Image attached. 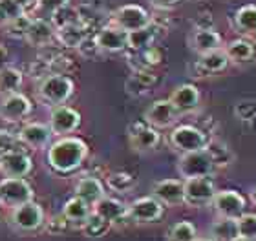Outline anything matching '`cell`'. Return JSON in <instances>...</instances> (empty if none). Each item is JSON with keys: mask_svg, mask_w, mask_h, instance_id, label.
Returning a JSON list of instances; mask_svg holds the SVG:
<instances>
[{"mask_svg": "<svg viewBox=\"0 0 256 241\" xmlns=\"http://www.w3.org/2000/svg\"><path fill=\"white\" fill-rule=\"evenodd\" d=\"M190 48L200 55L212 51V49H220L222 48V37L212 27H198L190 37Z\"/></svg>", "mask_w": 256, "mask_h": 241, "instance_id": "23", "label": "cell"}, {"mask_svg": "<svg viewBox=\"0 0 256 241\" xmlns=\"http://www.w3.org/2000/svg\"><path fill=\"white\" fill-rule=\"evenodd\" d=\"M154 38H156V31L154 27H152V22H150L146 27H141V29L128 33V48L134 49V51H143V49L152 46Z\"/></svg>", "mask_w": 256, "mask_h": 241, "instance_id": "30", "label": "cell"}, {"mask_svg": "<svg viewBox=\"0 0 256 241\" xmlns=\"http://www.w3.org/2000/svg\"><path fill=\"white\" fill-rule=\"evenodd\" d=\"M44 229H46V232L52 234V236H64V234H68L74 227H72V223H70L62 214H59V216H54L50 221H46V223H44Z\"/></svg>", "mask_w": 256, "mask_h": 241, "instance_id": "39", "label": "cell"}, {"mask_svg": "<svg viewBox=\"0 0 256 241\" xmlns=\"http://www.w3.org/2000/svg\"><path fill=\"white\" fill-rule=\"evenodd\" d=\"M8 60H10V53H8V49H6L4 46H0V68L8 66Z\"/></svg>", "mask_w": 256, "mask_h": 241, "instance_id": "46", "label": "cell"}, {"mask_svg": "<svg viewBox=\"0 0 256 241\" xmlns=\"http://www.w3.org/2000/svg\"><path fill=\"white\" fill-rule=\"evenodd\" d=\"M210 203H212L214 210L218 212L220 218L238 220L246 212V199L242 198V194H238L236 190H222V192H216Z\"/></svg>", "mask_w": 256, "mask_h": 241, "instance_id": "15", "label": "cell"}, {"mask_svg": "<svg viewBox=\"0 0 256 241\" xmlns=\"http://www.w3.org/2000/svg\"><path fill=\"white\" fill-rule=\"evenodd\" d=\"M168 101L174 104V108L180 112V115L194 112L198 104H200V90L194 84H180L178 88H174Z\"/></svg>", "mask_w": 256, "mask_h": 241, "instance_id": "21", "label": "cell"}, {"mask_svg": "<svg viewBox=\"0 0 256 241\" xmlns=\"http://www.w3.org/2000/svg\"><path fill=\"white\" fill-rule=\"evenodd\" d=\"M141 57H143V70H146L150 66H156L161 62V49L156 48V46H150V48L141 51Z\"/></svg>", "mask_w": 256, "mask_h": 241, "instance_id": "42", "label": "cell"}, {"mask_svg": "<svg viewBox=\"0 0 256 241\" xmlns=\"http://www.w3.org/2000/svg\"><path fill=\"white\" fill-rule=\"evenodd\" d=\"M88 37V33H86V27L77 20H70V22H64L57 27V40H59L62 46L66 48H75L79 46L84 38Z\"/></svg>", "mask_w": 256, "mask_h": 241, "instance_id": "26", "label": "cell"}, {"mask_svg": "<svg viewBox=\"0 0 256 241\" xmlns=\"http://www.w3.org/2000/svg\"><path fill=\"white\" fill-rule=\"evenodd\" d=\"M75 196L94 207V205L101 198H104L106 194H104V185L101 183L99 177L84 176V177H80L79 181H77V185H75Z\"/></svg>", "mask_w": 256, "mask_h": 241, "instance_id": "22", "label": "cell"}, {"mask_svg": "<svg viewBox=\"0 0 256 241\" xmlns=\"http://www.w3.org/2000/svg\"><path fill=\"white\" fill-rule=\"evenodd\" d=\"M32 199L33 188L26 177H4L0 181V205L2 207L15 209Z\"/></svg>", "mask_w": 256, "mask_h": 241, "instance_id": "4", "label": "cell"}, {"mask_svg": "<svg viewBox=\"0 0 256 241\" xmlns=\"http://www.w3.org/2000/svg\"><path fill=\"white\" fill-rule=\"evenodd\" d=\"M229 57L224 49H212V51H207V53L200 55V60L196 62V68L202 71L203 75H210V73H220L224 71L227 66H229Z\"/></svg>", "mask_w": 256, "mask_h": 241, "instance_id": "25", "label": "cell"}, {"mask_svg": "<svg viewBox=\"0 0 256 241\" xmlns=\"http://www.w3.org/2000/svg\"><path fill=\"white\" fill-rule=\"evenodd\" d=\"M152 196L160 203L166 205V207L185 203L183 181L182 179H163V181H158L154 185V188H152Z\"/></svg>", "mask_w": 256, "mask_h": 241, "instance_id": "20", "label": "cell"}, {"mask_svg": "<svg viewBox=\"0 0 256 241\" xmlns=\"http://www.w3.org/2000/svg\"><path fill=\"white\" fill-rule=\"evenodd\" d=\"M16 143H18L16 135L10 134V132H6V130H0V154L10 152V150H15Z\"/></svg>", "mask_w": 256, "mask_h": 241, "instance_id": "44", "label": "cell"}, {"mask_svg": "<svg viewBox=\"0 0 256 241\" xmlns=\"http://www.w3.org/2000/svg\"><path fill=\"white\" fill-rule=\"evenodd\" d=\"M154 82H156L154 73H148V71H144V70H139V71H136V73H134L132 79H128L126 90L130 91V93H134V95H141V93H144V91L148 90Z\"/></svg>", "mask_w": 256, "mask_h": 241, "instance_id": "34", "label": "cell"}, {"mask_svg": "<svg viewBox=\"0 0 256 241\" xmlns=\"http://www.w3.org/2000/svg\"><path fill=\"white\" fill-rule=\"evenodd\" d=\"M165 205L160 203L154 196L139 198L128 205V220L134 223H154L163 218Z\"/></svg>", "mask_w": 256, "mask_h": 241, "instance_id": "11", "label": "cell"}, {"mask_svg": "<svg viewBox=\"0 0 256 241\" xmlns=\"http://www.w3.org/2000/svg\"><path fill=\"white\" fill-rule=\"evenodd\" d=\"M70 0H37V7L38 9L46 11V13H57V11L68 7Z\"/></svg>", "mask_w": 256, "mask_h": 241, "instance_id": "43", "label": "cell"}, {"mask_svg": "<svg viewBox=\"0 0 256 241\" xmlns=\"http://www.w3.org/2000/svg\"><path fill=\"white\" fill-rule=\"evenodd\" d=\"M24 40L33 48H48L54 40H57V27L46 18H30Z\"/></svg>", "mask_w": 256, "mask_h": 241, "instance_id": "14", "label": "cell"}, {"mask_svg": "<svg viewBox=\"0 0 256 241\" xmlns=\"http://www.w3.org/2000/svg\"><path fill=\"white\" fill-rule=\"evenodd\" d=\"M75 91V82L64 73H50L38 84L37 95L38 101H42L48 106H59L66 104L72 99Z\"/></svg>", "mask_w": 256, "mask_h": 241, "instance_id": "2", "label": "cell"}, {"mask_svg": "<svg viewBox=\"0 0 256 241\" xmlns=\"http://www.w3.org/2000/svg\"><path fill=\"white\" fill-rule=\"evenodd\" d=\"M238 236V225L236 220L230 218H220L210 227V238L216 241H230Z\"/></svg>", "mask_w": 256, "mask_h": 241, "instance_id": "31", "label": "cell"}, {"mask_svg": "<svg viewBox=\"0 0 256 241\" xmlns=\"http://www.w3.org/2000/svg\"><path fill=\"white\" fill-rule=\"evenodd\" d=\"M205 150L208 152V156L212 159L214 166H227L232 161V154L224 143H218V141H212V143H207Z\"/></svg>", "mask_w": 256, "mask_h": 241, "instance_id": "36", "label": "cell"}, {"mask_svg": "<svg viewBox=\"0 0 256 241\" xmlns=\"http://www.w3.org/2000/svg\"><path fill=\"white\" fill-rule=\"evenodd\" d=\"M44 223H46V214H44L42 207L35 203L33 199L11 209L10 212V225L22 234H32V232L40 231Z\"/></svg>", "mask_w": 256, "mask_h": 241, "instance_id": "3", "label": "cell"}, {"mask_svg": "<svg viewBox=\"0 0 256 241\" xmlns=\"http://www.w3.org/2000/svg\"><path fill=\"white\" fill-rule=\"evenodd\" d=\"M230 241H251V240H247V238H242V236H236L234 240H230Z\"/></svg>", "mask_w": 256, "mask_h": 241, "instance_id": "50", "label": "cell"}, {"mask_svg": "<svg viewBox=\"0 0 256 241\" xmlns=\"http://www.w3.org/2000/svg\"><path fill=\"white\" fill-rule=\"evenodd\" d=\"M77 49H79V53L82 55V57H86V59H96L97 55L102 53L101 49L97 48L96 38H90V37H86L84 40L77 46Z\"/></svg>", "mask_w": 256, "mask_h": 241, "instance_id": "41", "label": "cell"}, {"mask_svg": "<svg viewBox=\"0 0 256 241\" xmlns=\"http://www.w3.org/2000/svg\"><path fill=\"white\" fill-rule=\"evenodd\" d=\"M251 199H252V203L256 205V185H254V188L251 190Z\"/></svg>", "mask_w": 256, "mask_h": 241, "instance_id": "48", "label": "cell"}, {"mask_svg": "<svg viewBox=\"0 0 256 241\" xmlns=\"http://www.w3.org/2000/svg\"><path fill=\"white\" fill-rule=\"evenodd\" d=\"M196 240V227L190 221H178L168 229L166 241H194Z\"/></svg>", "mask_w": 256, "mask_h": 241, "instance_id": "35", "label": "cell"}, {"mask_svg": "<svg viewBox=\"0 0 256 241\" xmlns=\"http://www.w3.org/2000/svg\"><path fill=\"white\" fill-rule=\"evenodd\" d=\"M94 212H97L101 218H104V220H106L112 227L114 225H123V223L130 221L128 220V207L126 205H124L123 201L116 199V198H108V196L101 198L96 205H94Z\"/></svg>", "mask_w": 256, "mask_h": 241, "instance_id": "19", "label": "cell"}, {"mask_svg": "<svg viewBox=\"0 0 256 241\" xmlns=\"http://www.w3.org/2000/svg\"><path fill=\"white\" fill-rule=\"evenodd\" d=\"M130 146L136 152H150L154 150L156 146L160 145V132L156 128H152L150 124L143 123H134L130 128Z\"/></svg>", "mask_w": 256, "mask_h": 241, "instance_id": "18", "label": "cell"}, {"mask_svg": "<svg viewBox=\"0 0 256 241\" xmlns=\"http://www.w3.org/2000/svg\"><path fill=\"white\" fill-rule=\"evenodd\" d=\"M110 229H112V225H110L104 218H101L97 212H94V210H92V214L86 218V221L82 223V227H80L82 234H84L86 238H94V240L106 236Z\"/></svg>", "mask_w": 256, "mask_h": 241, "instance_id": "29", "label": "cell"}, {"mask_svg": "<svg viewBox=\"0 0 256 241\" xmlns=\"http://www.w3.org/2000/svg\"><path fill=\"white\" fill-rule=\"evenodd\" d=\"M234 26L238 31L246 35H254L256 33V5H244L236 11L234 15Z\"/></svg>", "mask_w": 256, "mask_h": 241, "instance_id": "32", "label": "cell"}, {"mask_svg": "<svg viewBox=\"0 0 256 241\" xmlns=\"http://www.w3.org/2000/svg\"><path fill=\"white\" fill-rule=\"evenodd\" d=\"M183 192H185V203L192 207H203L212 201L216 187L210 176L190 177L183 181Z\"/></svg>", "mask_w": 256, "mask_h": 241, "instance_id": "8", "label": "cell"}, {"mask_svg": "<svg viewBox=\"0 0 256 241\" xmlns=\"http://www.w3.org/2000/svg\"><path fill=\"white\" fill-rule=\"evenodd\" d=\"M106 183L110 190L118 194H128L136 187V177L128 172H112L110 176L106 177Z\"/></svg>", "mask_w": 256, "mask_h": 241, "instance_id": "33", "label": "cell"}, {"mask_svg": "<svg viewBox=\"0 0 256 241\" xmlns=\"http://www.w3.org/2000/svg\"><path fill=\"white\" fill-rule=\"evenodd\" d=\"M150 2H152V5L160 7V9H170V7L180 4L182 0H150Z\"/></svg>", "mask_w": 256, "mask_h": 241, "instance_id": "45", "label": "cell"}, {"mask_svg": "<svg viewBox=\"0 0 256 241\" xmlns=\"http://www.w3.org/2000/svg\"><path fill=\"white\" fill-rule=\"evenodd\" d=\"M224 51L232 62H247L254 57V44L249 42V40H244V38H236V40L225 46Z\"/></svg>", "mask_w": 256, "mask_h": 241, "instance_id": "28", "label": "cell"}, {"mask_svg": "<svg viewBox=\"0 0 256 241\" xmlns=\"http://www.w3.org/2000/svg\"><path fill=\"white\" fill-rule=\"evenodd\" d=\"M88 157V145L75 135H64L46 148L50 168L60 176L79 170Z\"/></svg>", "mask_w": 256, "mask_h": 241, "instance_id": "1", "label": "cell"}, {"mask_svg": "<svg viewBox=\"0 0 256 241\" xmlns=\"http://www.w3.org/2000/svg\"><path fill=\"white\" fill-rule=\"evenodd\" d=\"M33 170V159L26 152L10 150L0 154V174L4 177H26Z\"/></svg>", "mask_w": 256, "mask_h": 241, "instance_id": "13", "label": "cell"}, {"mask_svg": "<svg viewBox=\"0 0 256 241\" xmlns=\"http://www.w3.org/2000/svg\"><path fill=\"white\" fill-rule=\"evenodd\" d=\"M52 137H54L52 128H50L48 124L42 123L22 124V128L16 134L18 143H22V145L32 148V150H46L52 145Z\"/></svg>", "mask_w": 256, "mask_h": 241, "instance_id": "12", "label": "cell"}, {"mask_svg": "<svg viewBox=\"0 0 256 241\" xmlns=\"http://www.w3.org/2000/svg\"><path fill=\"white\" fill-rule=\"evenodd\" d=\"M194 241H216V240H212V238H196Z\"/></svg>", "mask_w": 256, "mask_h": 241, "instance_id": "49", "label": "cell"}, {"mask_svg": "<svg viewBox=\"0 0 256 241\" xmlns=\"http://www.w3.org/2000/svg\"><path fill=\"white\" fill-rule=\"evenodd\" d=\"M208 139L207 134L203 130L192 126V124H180L172 130L170 134V145L174 150L187 154V152L203 150L207 146Z\"/></svg>", "mask_w": 256, "mask_h": 241, "instance_id": "5", "label": "cell"}, {"mask_svg": "<svg viewBox=\"0 0 256 241\" xmlns=\"http://www.w3.org/2000/svg\"><path fill=\"white\" fill-rule=\"evenodd\" d=\"M214 168L216 166H214L212 159H210V156H208V152L205 148L196 152H187L178 161V172H180V176L183 179L210 176Z\"/></svg>", "mask_w": 256, "mask_h": 241, "instance_id": "6", "label": "cell"}, {"mask_svg": "<svg viewBox=\"0 0 256 241\" xmlns=\"http://www.w3.org/2000/svg\"><path fill=\"white\" fill-rule=\"evenodd\" d=\"M50 128L57 137H64V135H72L77 132L80 126V113L72 106L66 104H59L54 106L50 112Z\"/></svg>", "mask_w": 256, "mask_h": 241, "instance_id": "9", "label": "cell"}, {"mask_svg": "<svg viewBox=\"0 0 256 241\" xmlns=\"http://www.w3.org/2000/svg\"><path fill=\"white\" fill-rule=\"evenodd\" d=\"M150 15L148 11L141 7L138 4H126L121 5L119 9H116V13L112 15V24L114 26L121 27L124 31H136L141 27H146L150 24Z\"/></svg>", "mask_w": 256, "mask_h": 241, "instance_id": "10", "label": "cell"}, {"mask_svg": "<svg viewBox=\"0 0 256 241\" xmlns=\"http://www.w3.org/2000/svg\"><path fill=\"white\" fill-rule=\"evenodd\" d=\"M22 15H26V11L22 9L15 0H0V22L10 24Z\"/></svg>", "mask_w": 256, "mask_h": 241, "instance_id": "37", "label": "cell"}, {"mask_svg": "<svg viewBox=\"0 0 256 241\" xmlns=\"http://www.w3.org/2000/svg\"><path fill=\"white\" fill-rule=\"evenodd\" d=\"M32 110V99L20 91L10 93V95L2 97V101H0V119L6 123H22L30 117Z\"/></svg>", "mask_w": 256, "mask_h": 241, "instance_id": "7", "label": "cell"}, {"mask_svg": "<svg viewBox=\"0 0 256 241\" xmlns=\"http://www.w3.org/2000/svg\"><path fill=\"white\" fill-rule=\"evenodd\" d=\"M92 210H94V207H92V205H88L86 201H82L80 198L74 196V198L68 199V201L64 203L62 212H60V214H62L64 218L72 223V227H74V229H80V227H82V223L86 221V218L92 214Z\"/></svg>", "mask_w": 256, "mask_h": 241, "instance_id": "24", "label": "cell"}, {"mask_svg": "<svg viewBox=\"0 0 256 241\" xmlns=\"http://www.w3.org/2000/svg\"><path fill=\"white\" fill-rule=\"evenodd\" d=\"M238 225V236L247 238V240L254 241L256 240V214H244L236 220Z\"/></svg>", "mask_w": 256, "mask_h": 241, "instance_id": "38", "label": "cell"}, {"mask_svg": "<svg viewBox=\"0 0 256 241\" xmlns=\"http://www.w3.org/2000/svg\"><path fill=\"white\" fill-rule=\"evenodd\" d=\"M178 117H180V112L174 108V104L168 99H161V101H156L146 110V113H144V123L150 124L152 128L160 130V128L172 126L178 121Z\"/></svg>", "mask_w": 256, "mask_h": 241, "instance_id": "17", "label": "cell"}, {"mask_svg": "<svg viewBox=\"0 0 256 241\" xmlns=\"http://www.w3.org/2000/svg\"><path fill=\"white\" fill-rule=\"evenodd\" d=\"M22 82H24V75L20 70H16L13 66L0 68V95L2 97L18 91L22 88Z\"/></svg>", "mask_w": 256, "mask_h": 241, "instance_id": "27", "label": "cell"}, {"mask_svg": "<svg viewBox=\"0 0 256 241\" xmlns=\"http://www.w3.org/2000/svg\"><path fill=\"white\" fill-rule=\"evenodd\" d=\"M96 44L102 53H119L128 48V31L114 24H108L97 31Z\"/></svg>", "mask_w": 256, "mask_h": 241, "instance_id": "16", "label": "cell"}, {"mask_svg": "<svg viewBox=\"0 0 256 241\" xmlns=\"http://www.w3.org/2000/svg\"><path fill=\"white\" fill-rule=\"evenodd\" d=\"M234 115L242 121H252L256 117V102L254 101H240L234 106Z\"/></svg>", "mask_w": 256, "mask_h": 241, "instance_id": "40", "label": "cell"}, {"mask_svg": "<svg viewBox=\"0 0 256 241\" xmlns=\"http://www.w3.org/2000/svg\"><path fill=\"white\" fill-rule=\"evenodd\" d=\"M15 2L20 5L24 11H26L28 7H32V5H37V0H15Z\"/></svg>", "mask_w": 256, "mask_h": 241, "instance_id": "47", "label": "cell"}]
</instances>
